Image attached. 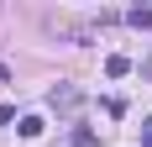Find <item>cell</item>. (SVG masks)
Masks as SVG:
<instances>
[{
    "instance_id": "5b68a950",
    "label": "cell",
    "mask_w": 152,
    "mask_h": 147,
    "mask_svg": "<svg viewBox=\"0 0 152 147\" xmlns=\"http://www.w3.org/2000/svg\"><path fill=\"white\" fill-rule=\"evenodd\" d=\"M94 142H100V137H94L89 126H74V147H94Z\"/></svg>"
},
{
    "instance_id": "7a4b0ae2",
    "label": "cell",
    "mask_w": 152,
    "mask_h": 147,
    "mask_svg": "<svg viewBox=\"0 0 152 147\" xmlns=\"http://www.w3.org/2000/svg\"><path fill=\"white\" fill-rule=\"evenodd\" d=\"M105 74H110V79H126V74H131V58L110 53V58H105Z\"/></svg>"
},
{
    "instance_id": "6da1fadb",
    "label": "cell",
    "mask_w": 152,
    "mask_h": 147,
    "mask_svg": "<svg viewBox=\"0 0 152 147\" xmlns=\"http://www.w3.org/2000/svg\"><path fill=\"white\" fill-rule=\"evenodd\" d=\"M47 105H53V110H74V105H79V89L74 84H58L53 95H47Z\"/></svg>"
},
{
    "instance_id": "3957f363",
    "label": "cell",
    "mask_w": 152,
    "mask_h": 147,
    "mask_svg": "<svg viewBox=\"0 0 152 147\" xmlns=\"http://www.w3.org/2000/svg\"><path fill=\"white\" fill-rule=\"evenodd\" d=\"M126 21H131V26H142V32H147V26H152V11H147V5H131V11H126Z\"/></svg>"
},
{
    "instance_id": "277c9868",
    "label": "cell",
    "mask_w": 152,
    "mask_h": 147,
    "mask_svg": "<svg viewBox=\"0 0 152 147\" xmlns=\"http://www.w3.org/2000/svg\"><path fill=\"white\" fill-rule=\"evenodd\" d=\"M21 137H26V142L42 137V116H21Z\"/></svg>"
},
{
    "instance_id": "8992f818",
    "label": "cell",
    "mask_w": 152,
    "mask_h": 147,
    "mask_svg": "<svg viewBox=\"0 0 152 147\" xmlns=\"http://www.w3.org/2000/svg\"><path fill=\"white\" fill-rule=\"evenodd\" d=\"M5 84H11V68H5V63H0V89H5Z\"/></svg>"
},
{
    "instance_id": "52a82bcc",
    "label": "cell",
    "mask_w": 152,
    "mask_h": 147,
    "mask_svg": "<svg viewBox=\"0 0 152 147\" xmlns=\"http://www.w3.org/2000/svg\"><path fill=\"white\" fill-rule=\"evenodd\" d=\"M142 142H147V147H152V121H147V132H142Z\"/></svg>"
}]
</instances>
